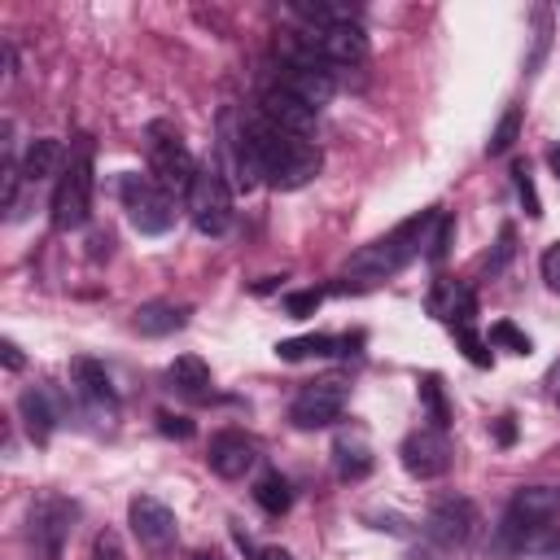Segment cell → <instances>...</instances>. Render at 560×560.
Listing matches in <instances>:
<instances>
[{"label": "cell", "mask_w": 560, "mask_h": 560, "mask_svg": "<svg viewBox=\"0 0 560 560\" xmlns=\"http://www.w3.org/2000/svg\"><path fill=\"white\" fill-rule=\"evenodd\" d=\"M245 136H249V149H254L258 179H267L271 188L293 192V188L311 184V179L319 175V166H324V153H319L311 140L271 127L262 114L245 122Z\"/></svg>", "instance_id": "cell-1"}, {"label": "cell", "mask_w": 560, "mask_h": 560, "mask_svg": "<svg viewBox=\"0 0 560 560\" xmlns=\"http://www.w3.org/2000/svg\"><path fill=\"white\" fill-rule=\"evenodd\" d=\"M438 223V210H420V214H411V219H402L394 232H385V236H376L372 245H363V249H354L350 254V262H346V276H354V280H389V276H398L424 245H429V228Z\"/></svg>", "instance_id": "cell-2"}, {"label": "cell", "mask_w": 560, "mask_h": 560, "mask_svg": "<svg viewBox=\"0 0 560 560\" xmlns=\"http://www.w3.org/2000/svg\"><path fill=\"white\" fill-rule=\"evenodd\" d=\"M560 516V486H521L503 512V525L494 534V551L512 556L525 547H538V534Z\"/></svg>", "instance_id": "cell-3"}, {"label": "cell", "mask_w": 560, "mask_h": 560, "mask_svg": "<svg viewBox=\"0 0 560 560\" xmlns=\"http://www.w3.org/2000/svg\"><path fill=\"white\" fill-rule=\"evenodd\" d=\"M92 140L79 136L74 149L66 153V166L57 175V188H52V206H48V219L57 232H74L88 223V210H92Z\"/></svg>", "instance_id": "cell-4"}, {"label": "cell", "mask_w": 560, "mask_h": 560, "mask_svg": "<svg viewBox=\"0 0 560 560\" xmlns=\"http://www.w3.org/2000/svg\"><path fill=\"white\" fill-rule=\"evenodd\" d=\"M144 149H149V175L171 192V197H188L192 179H197V158L188 153L184 136L171 122H149L144 127Z\"/></svg>", "instance_id": "cell-5"}, {"label": "cell", "mask_w": 560, "mask_h": 560, "mask_svg": "<svg viewBox=\"0 0 560 560\" xmlns=\"http://www.w3.org/2000/svg\"><path fill=\"white\" fill-rule=\"evenodd\" d=\"M280 88H284V92H293V96H302L311 109H319V105H328V101H332L337 79H332V70H328V61H324L306 39H298V44H284Z\"/></svg>", "instance_id": "cell-6"}, {"label": "cell", "mask_w": 560, "mask_h": 560, "mask_svg": "<svg viewBox=\"0 0 560 560\" xmlns=\"http://www.w3.org/2000/svg\"><path fill=\"white\" fill-rule=\"evenodd\" d=\"M118 197L127 206V219L140 236H162L175 223V197L153 179V175H122Z\"/></svg>", "instance_id": "cell-7"}, {"label": "cell", "mask_w": 560, "mask_h": 560, "mask_svg": "<svg viewBox=\"0 0 560 560\" xmlns=\"http://www.w3.org/2000/svg\"><path fill=\"white\" fill-rule=\"evenodd\" d=\"M184 206H188V219H192L197 232L223 236L232 228V188H228V175L219 166L201 162L197 166V179H192V188L184 197Z\"/></svg>", "instance_id": "cell-8"}, {"label": "cell", "mask_w": 560, "mask_h": 560, "mask_svg": "<svg viewBox=\"0 0 560 560\" xmlns=\"http://www.w3.org/2000/svg\"><path fill=\"white\" fill-rule=\"evenodd\" d=\"M472 534H477V508L468 499H459V494L438 499L429 508V516H424V538H429V547L438 556H464Z\"/></svg>", "instance_id": "cell-9"}, {"label": "cell", "mask_w": 560, "mask_h": 560, "mask_svg": "<svg viewBox=\"0 0 560 560\" xmlns=\"http://www.w3.org/2000/svg\"><path fill=\"white\" fill-rule=\"evenodd\" d=\"M74 521H79V503L74 499H66V494H39L31 503V512H26V529H31L35 551H44L48 560H57L61 547H66V538H70V529H74Z\"/></svg>", "instance_id": "cell-10"}, {"label": "cell", "mask_w": 560, "mask_h": 560, "mask_svg": "<svg viewBox=\"0 0 560 560\" xmlns=\"http://www.w3.org/2000/svg\"><path fill=\"white\" fill-rule=\"evenodd\" d=\"M346 402H350V385L337 376H324L298 389V398L289 402V420L298 429H328L332 420H341Z\"/></svg>", "instance_id": "cell-11"}, {"label": "cell", "mask_w": 560, "mask_h": 560, "mask_svg": "<svg viewBox=\"0 0 560 560\" xmlns=\"http://www.w3.org/2000/svg\"><path fill=\"white\" fill-rule=\"evenodd\" d=\"M451 455H455V451H451V438H446L442 429H433V424L407 433L402 446H398V459H402V468H407L416 481L442 477V472L451 468Z\"/></svg>", "instance_id": "cell-12"}, {"label": "cell", "mask_w": 560, "mask_h": 560, "mask_svg": "<svg viewBox=\"0 0 560 560\" xmlns=\"http://www.w3.org/2000/svg\"><path fill=\"white\" fill-rule=\"evenodd\" d=\"M328 66H359L368 57V35L359 22H332V26H319V31H306L302 35Z\"/></svg>", "instance_id": "cell-13"}, {"label": "cell", "mask_w": 560, "mask_h": 560, "mask_svg": "<svg viewBox=\"0 0 560 560\" xmlns=\"http://www.w3.org/2000/svg\"><path fill=\"white\" fill-rule=\"evenodd\" d=\"M127 521H131V534H136L144 547H153V551L171 547L175 534H179L175 512H171L162 499H153V494H136V499L127 503Z\"/></svg>", "instance_id": "cell-14"}, {"label": "cell", "mask_w": 560, "mask_h": 560, "mask_svg": "<svg viewBox=\"0 0 560 560\" xmlns=\"http://www.w3.org/2000/svg\"><path fill=\"white\" fill-rule=\"evenodd\" d=\"M258 114H262L271 127H280V131L306 140V136L315 131V114H319V109H311L302 96H293V92H284V88L276 83V88H267V92L258 96Z\"/></svg>", "instance_id": "cell-15"}, {"label": "cell", "mask_w": 560, "mask_h": 560, "mask_svg": "<svg viewBox=\"0 0 560 560\" xmlns=\"http://www.w3.org/2000/svg\"><path fill=\"white\" fill-rule=\"evenodd\" d=\"M429 315L442 319V324H451V328H472V319H477V293H472V284L442 276L433 284V293H429Z\"/></svg>", "instance_id": "cell-16"}, {"label": "cell", "mask_w": 560, "mask_h": 560, "mask_svg": "<svg viewBox=\"0 0 560 560\" xmlns=\"http://www.w3.org/2000/svg\"><path fill=\"white\" fill-rule=\"evenodd\" d=\"M254 459H258V446L245 438V433H236V429H223V433H214L210 438V451H206V464L223 477V481H236V477H245L249 468H254Z\"/></svg>", "instance_id": "cell-17"}, {"label": "cell", "mask_w": 560, "mask_h": 560, "mask_svg": "<svg viewBox=\"0 0 560 560\" xmlns=\"http://www.w3.org/2000/svg\"><path fill=\"white\" fill-rule=\"evenodd\" d=\"M70 381H74L79 398L92 402V407H114V402H118V389H114L105 363H96V359H88V354L70 359Z\"/></svg>", "instance_id": "cell-18"}, {"label": "cell", "mask_w": 560, "mask_h": 560, "mask_svg": "<svg viewBox=\"0 0 560 560\" xmlns=\"http://www.w3.org/2000/svg\"><path fill=\"white\" fill-rule=\"evenodd\" d=\"M184 324H188V306H175V302H144L131 311V328L140 337H166Z\"/></svg>", "instance_id": "cell-19"}, {"label": "cell", "mask_w": 560, "mask_h": 560, "mask_svg": "<svg viewBox=\"0 0 560 560\" xmlns=\"http://www.w3.org/2000/svg\"><path fill=\"white\" fill-rule=\"evenodd\" d=\"M18 416H22V424H26V433H31V442H48L52 438V424H57V416H52V402H48V394L39 389V385H26L22 394H18Z\"/></svg>", "instance_id": "cell-20"}, {"label": "cell", "mask_w": 560, "mask_h": 560, "mask_svg": "<svg viewBox=\"0 0 560 560\" xmlns=\"http://www.w3.org/2000/svg\"><path fill=\"white\" fill-rule=\"evenodd\" d=\"M61 162H66V149H61V140H48V136H39V140H31V144H26V153H22L18 171H22V179H26V184H39V179L57 175V166H61Z\"/></svg>", "instance_id": "cell-21"}, {"label": "cell", "mask_w": 560, "mask_h": 560, "mask_svg": "<svg viewBox=\"0 0 560 560\" xmlns=\"http://www.w3.org/2000/svg\"><path fill=\"white\" fill-rule=\"evenodd\" d=\"M359 337H328V332H311V337H289L276 346L280 359L298 363V359H328V354H346L341 346H354Z\"/></svg>", "instance_id": "cell-22"}, {"label": "cell", "mask_w": 560, "mask_h": 560, "mask_svg": "<svg viewBox=\"0 0 560 560\" xmlns=\"http://www.w3.org/2000/svg\"><path fill=\"white\" fill-rule=\"evenodd\" d=\"M332 464H337V477H341V481H359V477L372 472V451H368L363 438H337Z\"/></svg>", "instance_id": "cell-23"}, {"label": "cell", "mask_w": 560, "mask_h": 560, "mask_svg": "<svg viewBox=\"0 0 560 560\" xmlns=\"http://www.w3.org/2000/svg\"><path fill=\"white\" fill-rule=\"evenodd\" d=\"M166 381H171L179 394H206V389H210V368H206V359H197V354H179V359L166 368Z\"/></svg>", "instance_id": "cell-24"}, {"label": "cell", "mask_w": 560, "mask_h": 560, "mask_svg": "<svg viewBox=\"0 0 560 560\" xmlns=\"http://www.w3.org/2000/svg\"><path fill=\"white\" fill-rule=\"evenodd\" d=\"M254 503H258L267 516H284L289 503H293V490H289V481H284L280 472H262V477L254 481Z\"/></svg>", "instance_id": "cell-25"}, {"label": "cell", "mask_w": 560, "mask_h": 560, "mask_svg": "<svg viewBox=\"0 0 560 560\" xmlns=\"http://www.w3.org/2000/svg\"><path fill=\"white\" fill-rule=\"evenodd\" d=\"M420 402H424V411H429V420H433V429H451V402H446V394H442V381L429 372L424 381H420Z\"/></svg>", "instance_id": "cell-26"}, {"label": "cell", "mask_w": 560, "mask_h": 560, "mask_svg": "<svg viewBox=\"0 0 560 560\" xmlns=\"http://www.w3.org/2000/svg\"><path fill=\"white\" fill-rule=\"evenodd\" d=\"M516 136H521V105H508L503 118H499V127H494L490 140H486V153H490V158L508 153V149L516 144Z\"/></svg>", "instance_id": "cell-27"}, {"label": "cell", "mask_w": 560, "mask_h": 560, "mask_svg": "<svg viewBox=\"0 0 560 560\" xmlns=\"http://www.w3.org/2000/svg\"><path fill=\"white\" fill-rule=\"evenodd\" d=\"M486 341H490V346H499V350H512V354H529V350H534V341H529L512 319H494Z\"/></svg>", "instance_id": "cell-28"}, {"label": "cell", "mask_w": 560, "mask_h": 560, "mask_svg": "<svg viewBox=\"0 0 560 560\" xmlns=\"http://www.w3.org/2000/svg\"><path fill=\"white\" fill-rule=\"evenodd\" d=\"M512 184H516V197H521L525 214H529V219H542V201H538V188H534V179H529V166H525V162H512Z\"/></svg>", "instance_id": "cell-29"}, {"label": "cell", "mask_w": 560, "mask_h": 560, "mask_svg": "<svg viewBox=\"0 0 560 560\" xmlns=\"http://www.w3.org/2000/svg\"><path fill=\"white\" fill-rule=\"evenodd\" d=\"M512 254H516V228H512V223H503V228H499V241H494V254H486L481 271L499 276V271L512 262Z\"/></svg>", "instance_id": "cell-30"}, {"label": "cell", "mask_w": 560, "mask_h": 560, "mask_svg": "<svg viewBox=\"0 0 560 560\" xmlns=\"http://www.w3.org/2000/svg\"><path fill=\"white\" fill-rule=\"evenodd\" d=\"M451 236H455V214H442V210H438L433 236H429V245H424L429 262H442V258H446V249H451Z\"/></svg>", "instance_id": "cell-31"}, {"label": "cell", "mask_w": 560, "mask_h": 560, "mask_svg": "<svg viewBox=\"0 0 560 560\" xmlns=\"http://www.w3.org/2000/svg\"><path fill=\"white\" fill-rule=\"evenodd\" d=\"M455 341H459V350L468 354V363H477V368H490V341H481L477 337V328H455Z\"/></svg>", "instance_id": "cell-32"}, {"label": "cell", "mask_w": 560, "mask_h": 560, "mask_svg": "<svg viewBox=\"0 0 560 560\" xmlns=\"http://www.w3.org/2000/svg\"><path fill=\"white\" fill-rule=\"evenodd\" d=\"M319 302H324L319 289H302V293H289V298H284V311H289L293 319H306V315L319 311Z\"/></svg>", "instance_id": "cell-33"}, {"label": "cell", "mask_w": 560, "mask_h": 560, "mask_svg": "<svg viewBox=\"0 0 560 560\" xmlns=\"http://www.w3.org/2000/svg\"><path fill=\"white\" fill-rule=\"evenodd\" d=\"M158 429H162L166 438H175V442H188V438L197 433V424H192L188 416H175V411H158Z\"/></svg>", "instance_id": "cell-34"}, {"label": "cell", "mask_w": 560, "mask_h": 560, "mask_svg": "<svg viewBox=\"0 0 560 560\" xmlns=\"http://www.w3.org/2000/svg\"><path fill=\"white\" fill-rule=\"evenodd\" d=\"M92 560H127L122 538H118L114 529H101V534L92 538Z\"/></svg>", "instance_id": "cell-35"}, {"label": "cell", "mask_w": 560, "mask_h": 560, "mask_svg": "<svg viewBox=\"0 0 560 560\" xmlns=\"http://www.w3.org/2000/svg\"><path fill=\"white\" fill-rule=\"evenodd\" d=\"M542 280H547V289L551 293H560V241H551L547 249H542Z\"/></svg>", "instance_id": "cell-36"}, {"label": "cell", "mask_w": 560, "mask_h": 560, "mask_svg": "<svg viewBox=\"0 0 560 560\" xmlns=\"http://www.w3.org/2000/svg\"><path fill=\"white\" fill-rule=\"evenodd\" d=\"M236 542H241V547H245V556H249V560H293V556H289V551H284V547H249V542H245V534H241V529H236Z\"/></svg>", "instance_id": "cell-37"}, {"label": "cell", "mask_w": 560, "mask_h": 560, "mask_svg": "<svg viewBox=\"0 0 560 560\" xmlns=\"http://www.w3.org/2000/svg\"><path fill=\"white\" fill-rule=\"evenodd\" d=\"M0 359H4V368H9V372H18V368L26 363V359H22V350H18V341H9V337L0 341Z\"/></svg>", "instance_id": "cell-38"}, {"label": "cell", "mask_w": 560, "mask_h": 560, "mask_svg": "<svg viewBox=\"0 0 560 560\" xmlns=\"http://www.w3.org/2000/svg\"><path fill=\"white\" fill-rule=\"evenodd\" d=\"M547 394L560 402V359H556V363H551V372H547Z\"/></svg>", "instance_id": "cell-39"}, {"label": "cell", "mask_w": 560, "mask_h": 560, "mask_svg": "<svg viewBox=\"0 0 560 560\" xmlns=\"http://www.w3.org/2000/svg\"><path fill=\"white\" fill-rule=\"evenodd\" d=\"M494 433H499V442H503V446H508V442H512V438H516V429H512V416H503V420H499V429H494Z\"/></svg>", "instance_id": "cell-40"}, {"label": "cell", "mask_w": 560, "mask_h": 560, "mask_svg": "<svg viewBox=\"0 0 560 560\" xmlns=\"http://www.w3.org/2000/svg\"><path fill=\"white\" fill-rule=\"evenodd\" d=\"M547 162H551V171H556V179H560V144L547 149Z\"/></svg>", "instance_id": "cell-41"}, {"label": "cell", "mask_w": 560, "mask_h": 560, "mask_svg": "<svg viewBox=\"0 0 560 560\" xmlns=\"http://www.w3.org/2000/svg\"><path fill=\"white\" fill-rule=\"evenodd\" d=\"M192 560H223V556H219V551H214V547H210V551H197V556H192Z\"/></svg>", "instance_id": "cell-42"}, {"label": "cell", "mask_w": 560, "mask_h": 560, "mask_svg": "<svg viewBox=\"0 0 560 560\" xmlns=\"http://www.w3.org/2000/svg\"><path fill=\"white\" fill-rule=\"evenodd\" d=\"M542 556H547V560H560V542H551V547H547Z\"/></svg>", "instance_id": "cell-43"}, {"label": "cell", "mask_w": 560, "mask_h": 560, "mask_svg": "<svg viewBox=\"0 0 560 560\" xmlns=\"http://www.w3.org/2000/svg\"><path fill=\"white\" fill-rule=\"evenodd\" d=\"M407 560H424V556H407Z\"/></svg>", "instance_id": "cell-44"}]
</instances>
